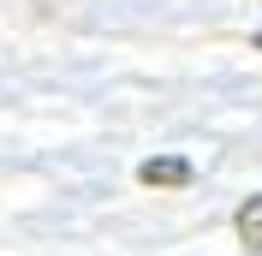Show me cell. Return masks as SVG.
<instances>
[{"label": "cell", "instance_id": "cell-1", "mask_svg": "<svg viewBox=\"0 0 262 256\" xmlns=\"http://www.w3.org/2000/svg\"><path fill=\"white\" fill-rule=\"evenodd\" d=\"M191 161L185 155H155V161H143V167H137V179H143L149 191H179V185H191Z\"/></svg>", "mask_w": 262, "mask_h": 256}, {"label": "cell", "instance_id": "cell-2", "mask_svg": "<svg viewBox=\"0 0 262 256\" xmlns=\"http://www.w3.org/2000/svg\"><path fill=\"white\" fill-rule=\"evenodd\" d=\"M232 232H238V244H245V250H262V197H245V203H238Z\"/></svg>", "mask_w": 262, "mask_h": 256}]
</instances>
